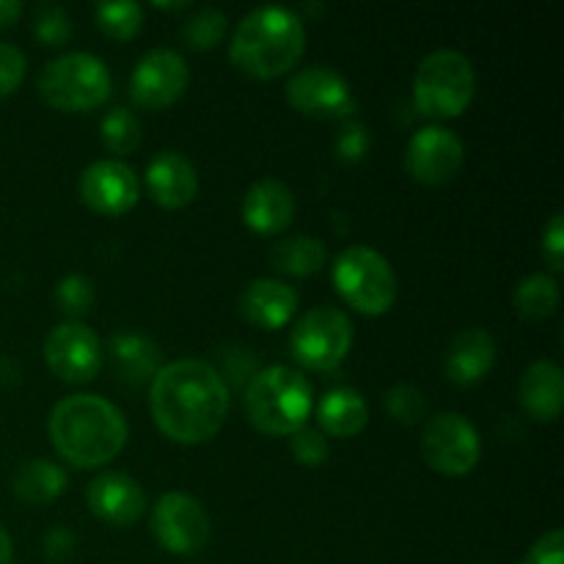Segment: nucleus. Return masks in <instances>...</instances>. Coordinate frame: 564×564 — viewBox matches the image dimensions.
<instances>
[{"mask_svg":"<svg viewBox=\"0 0 564 564\" xmlns=\"http://www.w3.org/2000/svg\"><path fill=\"white\" fill-rule=\"evenodd\" d=\"M306 28L292 9L259 6L240 20L229 44V58L246 75L273 80L301 61Z\"/></svg>","mask_w":564,"mask_h":564,"instance_id":"nucleus-3","label":"nucleus"},{"mask_svg":"<svg viewBox=\"0 0 564 564\" xmlns=\"http://www.w3.org/2000/svg\"><path fill=\"white\" fill-rule=\"evenodd\" d=\"M44 361L64 383H91L102 367V345L86 323H61L44 339Z\"/></svg>","mask_w":564,"mask_h":564,"instance_id":"nucleus-12","label":"nucleus"},{"mask_svg":"<svg viewBox=\"0 0 564 564\" xmlns=\"http://www.w3.org/2000/svg\"><path fill=\"white\" fill-rule=\"evenodd\" d=\"M516 312L527 319H549L560 308V284L551 273H532L516 286Z\"/></svg>","mask_w":564,"mask_h":564,"instance_id":"nucleus-26","label":"nucleus"},{"mask_svg":"<svg viewBox=\"0 0 564 564\" xmlns=\"http://www.w3.org/2000/svg\"><path fill=\"white\" fill-rule=\"evenodd\" d=\"M191 83V69L176 50H149L130 75V97L138 108L163 110L171 108L185 94Z\"/></svg>","mask_w":564,"mask_h":564,"instance_id":"nucleus-13","label":"nucleus"},{"mask_svg":"<svg viewBox=\"0 0 564 564\" xmlns=\"http://www.w3.org/2000/svg\"><path fill=\"white\" fill-rule=\"evenodd\" d=\"M113 77L108 64L91 53H66L50 61L39 77L44 102L64 113H86L110 97Z\"/></svg>","mask_w":564,"mask_h":564,"instance_id":"nucleus-6","label":"nucleus"},{"mask_svg":"<svg viewBox=\"0 0 564 564\" xmlns=\"http://www.w3.org/2000/svg\"><path fill=\"white\" fill-rule=\"evenodd\" d=\"M314 408V389L292 367H264L248 380L246 416L259 433L290 438L306 427Z\"/></svg>","mask_w":564,"mask_h":564,"instance_id":"nucleus-4","label":"nucleus"},{"mask_svg":"<svg viewBox=\"0 0 564 564\" xmlns=\"http://www.w3.org/2000/svg\"><path fill=\"white\" fill-rule=\"evenodd\" d=\"M147 191L152 202L163 209H182L196 198V165L176 149L158 152L147 165Z\"/></svg>","mask_w":564,"mask_h":564,"instance_id":"nucleus-17","label":"nucleus"},{"mask_svg":"<svg viewBox=\"0 0 564 564\" xmlns=\"http://www.w3.org/2000/svg\"><path fill=\"white\" fill-rule=\"evenodd\" d=\"M50 441L66 463L77 468H99L116 460L127 446V419L99 394L64 397L50 413Z\"/></svg>","mask_w":564,"mask_h":564,"instance_id":"nucleus-2","label":"nucleus"},{"mask_svg":"<svg viewBox=\"0 0 564 564\" xmlns=\"http://www.w3.org/2000/svg\"><path fill=\"white\" fill-rule=\"evenodd\" d=\"M477 94L474 64L457 50H435L413 75V102L424 116L455 119L468 110Z\"/></svg>","mask_w":564,"mask_h":564,"instance_id":"nucleus-5","label":"nucleus"},{"mask_svg":"<svg viewBox=\"0 0 564 564\" xmlns=\"http://www.w3.org/2000/svg\"><path fill=\"white\" fill-rule=\"evenodd\" d=\"M297 303L295 286L279 279H257L242 290L240 314L257 328L279 330L295 319Z\"/></svg>","mask_w":564,"mask_h":564,"instance_id":"nucleus-19","label":"nucleus"},{"mask_svg":"<svg viewBox=\"0 0 564 564\" xmlns=\"http://www.w3.org/2000/svg\"><path fill=\"white\" fill-rule=\"evenodd\" d=\"M292 108L312 119H345L356 110L350 83L330 66H306L286 83Z\"/></svg>","mask_w":564,"mask_h":564,"instance_id":"nucleus-11","label":"nucleus"},{"mask_svg":"<svg viewBox=\"0 0 564 564\" xmlns=\"http://www.w3.org/2000/svg\"><path fill=\"white\" fill-rule=\"evenodd\" d=\"M386 411L400 424H419L427 416V397L413 383H397L386 394Z\"/></svg>","mask_w":564,"mask_h":564,"instance_id":"nucleus-31","label":"nucleus"},{"mask_svg":"<svg viewBox=\"0 0 564 564\" xmlns=\"http://www.w3.org/2000/svg\"><path fill=\"white\" fill-rule=\"evenodd\" d=\"M55 303H58V308L72 323H80V317H86L94 308V303H97V286H94L88 275L72 273L61 279L58 286H55Z\"/></svg>","mask_w":564,"mask_h":564,"instance_id":"nucleus-29","label":"nucleus"},{"mask_svg":"<svg viewBox=\"0 0 564 564\" xmlns=\"http://www.w3.org/2000/svg\"><path fill=\"white\" fill-rule=\"evenodd\" d=\"M325 246L312 235H297L286 237V240L275 242L270 248V264H273L279 273L295 275V279H306V275L319 273L325 268Z\"/></svg>","mask_w":564,"mask_h":564,"instance_id":"nucleus-25","label":"nucleus"},{"mask_svg":"<svg viewBox=\"0 0 564 564\" xmlns=\"http://www.w3.org/2000/svg\"><path fill=\"white\" fill-rule=\"evenodd\" d=\"M369 149H372V135L358 121H347L336 135V154H339L341 163H358V160L367 158Z\"/></svg>","mask_w":564,"mask_h":564,"instance_id":"nucleus-34","label":"nucleus"},{"mask_svg":"<svg viewBox=\"0 0 564 564\" xmlns=\"http://www.w3.org/2000/svg\"><path fill=\"white\" fill-rule=\"evenodd\" d=\"M229 386L213 364L180 358L149 383V408L160 433L182 446L213 441L229 416Z\"/></svg>","mask_w":564,"mask_h":564,"instance_id":"nucleus-1","label":"nucleus"},{"mask_svg":"<svg viewBox=\"0 0 564 564\" xmlns=\"http://www.w3.org/2000/svg\"><path fill=\"white\" fill-rule=\"evenodd\" d=\"M66 485H69V477H66L64 468L53 460H44V457H36V460H25L11 477V490H14L17 499L22 505H50L58 496H64Z\"/></svg>","mask_w":564,"mask_h":564,"instance_id":"nucleus-24","label":"nucleus"},{"mask_svg":"<svg viewBox=\"0 0 564 564\" xmlns=\"http://www.w3.org/2000/svg\"><path fill=\"white\" fill-rule=\"evenodd\" d=\"M543 257L549 262L551 273H560L564 262V215H551L549 226L543 229Z\"/></svg>","mask_w":564,"mask_h":564,"instance_id":"nucleus-37","label":"nucleus"},{"mask_svg":"<svg viewBox=\"0 0 564 564\" xmlns=\"http://www.w3.org/2000/svg\"><path fill=\"white\" fill-rule=\"evenodd\" d=\"M422 455L444 477H466L482 457V438L463 413H435L422 433Z\"/></svg>","mask_w":564,"mask_h":564,"instance_id":"nucleus-9","label":"nucleus"},{"mask_svg":"<svg viewBox=\"0 0 564 564\" xmlns=\"http://www.w3.org/2000/svg\"><path fill=\"white\" fill-rule=\"evenodd\" d=\"M80 202L99 215L130 213L141 198V180L124 160H97L88 165L77 182Z\"/></svg>","mask_w":564,"mask_h":564,"instance_id":"nucleus-15","label":"nucleus"},{"mask_svg":"<svg viewBox=\"0 0 564 564\" xmlns=\"http://www.w3.org/2000/svg\"><path fill=\"white\" fill-rule=\"evenodd\" d=\"M33 36L44 47H61L72 39V22L61 6H42L33 17Z\"/></svg>","mask_w":564,"mask_h":564,"instance_id":"nucleus-32","label":"nucleus"},{"mask_svg":"<svg viewBox=\"0 0 564 564\" xmlns=\"http://www.w3.org/2000/svg\"><path fill=\"white\" fill-rule=\"evenodd\" d=\"M99 138H102L108 152L130 154L141 143V121L132 110L110 108L99 121Z\"/></svg>","mask_w":564,"mask_h":564,"instance_id":"nucleus-27","label":"nucleus"},{"mask_svg":"<svg viewBox=\"0 0 564 564\" xmlns=\"http://www.w3.org/2000/svg\"><path fill=\"white\" fill-rule=\"evenodd\" d=\"M94 17H97L99 31L108 33L110 39H119V42H127V39H135L143 28V9L132 0H121V3H99L94 9Z\"/></svg>","mask_w":564,"mask_h":564,"instance_id":"nucleus-28","label":"nucleus"},{"mask_svg":"<svg viewBox=\"0 0 564 564\" xmlns=\"http://www.w3.org/2000/svg\"><path fill=\"white\" fill-rule=\"evenodd\" d=\"M496 364V341L485 328H466L449 341L444 358L446 378L457 386H477Z\"/></svg>","mask_w":564,"mask_h":564,"instance_id":"nucleus-20","label":"nucleus"},{"mask_svg":"<svg viewBox=\"0 0 564 564\" xmlns=\"http://www.w3.org/2000/svg\"><path fill=\"white\" fill-rule=\"evenodd\" d=\"M22 17V3L20 0H0V28L17 25V20Z\"/></svg>","mask_w":564,"mask_h":564,"instance_id":"nucleus-39","label":"nucleus"},{"mask_svg":"<svg viewBox=\"0 0 564 564\" xmlns=\"http://www.w3.org/2000/svg\"><path fill=\"white\" fill-rule=\"evenodd\" d=\"M334 286L347 306L367 317H380L397 301L394 268L369 246H350L336 257Z\"/></svg>","mask_w":564,"mask_h":564,"instance_id":"nucleus-7","label":"nucleus"},{"mask_svg":"<svg viewBox=\"0 0 564 564\" xmlns=\"http://www.w3.org/2000/svg\"><path fill=\"white\" fill-rule=\"evenodd\" d=\"M25 69L28 61L22 50L9 42H0V99L20 88V83L25 80Z\"/></svg>","mask_w":564,"mask_h":564,"instance_id":"nucleus-35","label":"nucleus"},{"mask_svg":"<svg viewBox=\"0 0 564 564\" xmlns=\"http://www.w3.org/2000/svg\"><path fill=\"white\" fill-rule=\"evenodd\" d=\"M152 532L160 549L176 556H193L204 551L213 534V521L202 501L191 494L160 496L152 510Z\"/></svg>","mask_w":564,"mask_h":564,"instance_id":"nucleus-10","label":"nucleus"},{"mask_svg":"<svg viewBox=\"0 0 564 564\" xmlns=\"http://www.w3.org/2000/svg\"><path fill=\"white\" fill-rule=\"evenodd\" d=\"M521 564H564V532L551 529L527 551Z\"/></svg>","mask_w":564,"mask_h":564,"instance_id":"nucleus-36","label":"nucleus"},{"mask_svg":"<svg viewBox=\"0 0 564 564\" xmlns=\"http://www.w3.org/2000/svg\"><path fill=\"white\" fill-rule=\"evenodd\" d=\"M229 31V17L220 9H202L182 25V39L193 50H213L224 42Z\"/></svg>","mask_w":564,"mask_h":564,"instance_id":"nucleus-30","label":"nucleus"},{"mask_svg":"<svg viewBox=\"0 0 564 564\" xmlns=\"http://www.w3.org/2000/svg\"><path fill=\"white\" fill-rule=\"evenodd\" d=\"M466 160V147L460 138L446 127H422L408 141L405 169L419 185L441 187L455 180Z\"/></svg>","mask_w":564,"mask_h":564,"instance_id":"nucleus-14","label":"nucleus"},{"mask_svg":"<svg viewBox=\"0 0 564 564\" xmlns=\"http://www.w3.org/2000/svg\"><path fill=\"white\" fill-rule=\"evenodd\" d=\"M518 402L534 422H556L564 402L562 367L556 361H534L518 383Z\"/></svg>","mask_w":564,"mask_h":564,"instance_id":"nucleus-21","label":"nucleus"},{"mask_svg":"<svg viewBox=\"0 0 564 564\" xmlns=\"http://www.w3.org/2000/svg\"><path fill=\"white\" fill-rule=\"evenodd\" d=\"M0 564H14V543L3 527H0Z\"/></svg>","mask_w":564,"mask_h":564,"instance_id":"nucleus-40","label":"nucleus"},{"mask_svg":"<svg viewBox=\"0 0 564 564\" xmlns=\"http://www.w3.org/2000/svg\"><path fill=\"white\" fill-rule=\"evenodd\" d=\"M72 551H75V534L66 527H53L44 534V556L53 562L69 560Z\"/></svg>","mask_w":564,"mask_h":564,"instance_id":"nucleus-38","label":"nucleus"},{"mask_svg":"<svg viewBox=\"0 0 564 564\" xmlns=\"http://www.w3.org/2000/svg\"><path fill=\"white\" fill-rule=\"evenodd\" d=\"M88 510L108 527H135L147 512V494L141 485L121 471H102L86 490Z\"/></svg>","mask_w":564,"mask_h":564,"instance_id":"nucleus-16","label":"nucleus"},{"mask_svg":"<svg viewBox=\"0 0 564 564\" xmlns=\"http://www.w3.org/2000/svg\"><path fill=\"white\" fill-rule=\"evenodd\" d=\"M295 218V196L279 180H259L242 196V220L262 237L281 235Z\"/></svg>","mask_w":564,"mask_h":564,"instance_id":"nucleus-18","label":"nucleus"},{"mask_svg":"<svg viewBox=\"0 0 564 564\" xmlns=\"http://www.w3.org/2000/svg\"><path fill=\"white\" fill-rule=\"evenodd\" d=\"M317 422L319 430L325 435H334V438H356L364 433L369 422V411L364 397L356 389H341L328 391L323 397V402L317 405Z\"/></svg>","mask_w":564,"mask_h":564,"instance_id":"nucleus-23","label":"nucleus"},{"mask_svg":"<svg viewBox=\"0 0 564 564\" xmlns=\"http://www.w3.org/2000/svg\"><path fill=\"white\" fill-rule=\"evenodd\" d=\"M110 364L124 386L152 383L154 375L163 369V352L152 336H143L138 330H119L110 339Z\"/></svg>","mask_w":564,"mask_h":564,"instance_id":"nucleus-22","label":"nucleus"},{"mask_svg":"<svg viewBox=\"0 0 564 564\" xmlns=\"http://www.w3.org/2000/svg\"><path fill=\"white\" fill-rule=\"evenodd\" d=\"M352 347V323L334 306L308 308L295 323L290 350L301 367L314 372H330L347 358Z\"/></svg>","mask_w":564,"mask_h":564,"instance_id":"nucleus-8","label":"nucleus"},{"mask_svg":"<svg viewBox=\"0 0 564 564\" xmlns=\"http://www.w3.org/2000/svg\"><path fill=\"white\" fill-rule=\"evenodd\" d=\"M290 452L301 466L306 468H317L328 460L330 455V444H328V435L323 430H314V427H303L297 430L295 435H290Z\"/></svg>","mask_w":564,"mask_h":564,"instance_id":"nucleus-33","label":"nucleus"}]
</instances>
